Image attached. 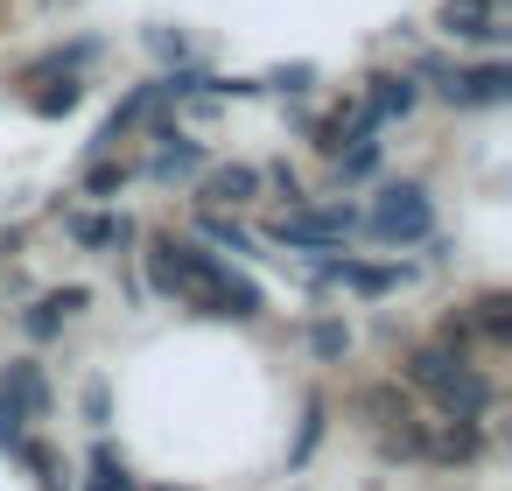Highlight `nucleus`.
Here are the masks:
<instances>
[{
  "mask_svg": "<svg viewBox=\"0 0 512 491\" xmlns=\"http://www.w3.org/2000/svg\"><path fill=\"white\" fill-rule=\"evenodd\" d=\"M148 274H155V288L162 295H176L183 309H204V316H260V288L246 281V274H232L218 253H204V246H190V239H155V253H148Z\"/></svg>",
  "mask_w": 512,
  "mask_h": 491,
  "instance_id": "obj_1",
  "label": "nucleus"
},
{
  "mask_svg": "<svg viewBox=\"0 0 512 491\" xmlns=\"http://www.w3.org/2000/svg\"><path fill=\"white\" fill-rule=\"evenodd\" d=\"M407 379L421 386V393H435V407L442 414H456V421H477L484 407H491V386L463 365V351H449V344H421L414 358H407Z\"/></svg>",
  "mask_w": 512,
  "mask_h": 491,
  "instance_id": "obj_2",
  "label": "nucleus"
},
{
  "mask_svg": "<svg viewBox=\"0 0 512 491\" xmlns=\"http://www.w3.org/2000/svg\"><path fill=\"white\" fill-rule=\"evenodd\" d=\"M50 414V386H43V365H29V358H15L8 372H0V449H22L29 442V421H43Z\"/></svg>",
  "mask_w": 512,
  "mask_h": 491,
  "instance_id": "obj_3",
  "label": "nucleus"
},
{
  "mask_svg": "<svg viewBox=\"0 0 512 491\" xmlns=\"http://www.w3.org/2000/svg\"><path fill=\"white\" fill-rule=\"evenodd\" d=\"M365 225H372V239H386V246H414V239L435 232V204H428L421 183H386Z\"/></svg>",
  "mask_w": 512,
  "mask_h": 491,
  "instance_id": "obj_4",
  "label": "nucleus"
},
{
  "mask_svg": "<svg viewBox=\"0 0 512 491\" xmlns=\"http://www.w3.org/2000/svg\"><path fill=\"white\" fill-rule=\"evenodd\" d=\"M365 218L351 211V204H330V211H288L281 225H274V246H302V253H330V246H344L351 232H358Z\"/></svg>",
  "mask_w": 512,
  "mask_h": 491,
  "instance_id": "obj_5",
  "label": "nucleus"
},
{
  "mask_svg": "<svg viewBox=\"0 0 512 491\" xmlns=\"http://www.w3.org/2000/svg\"><path fill=\"white\" fill-rule=\"evenodd\" d=\"M421 78H442L449 106H505L512 99V64H477V71H449L435 57H421Z\"/></svg>",
  "mask_w": 512,
  "mask_h": 491,
  "instance_id": "obj_6",
  "label": "nucleus"
},
{
  "mask_svg": "<svg viewBox=\"0 0 512 491\" xmlns=\"http://www.w3.org/2000/svg\"><path fill=\"white\" fill-rule=\"evenodd\" d=\"M435 22H442L449 36H463V43H505V29H498V0H442Z\"/></svg>",
  "mask_w": 512,
  "mask_h": 491,
  "instance_id": "obj_7",
  "label": "nucleus"
},
{
  "mask_svg": "<svg viewBox=\"0 0 512 491\" xmlns=\"http://www.w3.org/2000/svg\"><path fill=\"white\" fill-rule=\"evenodd\" d=\"M372 127H379V113L358 99V106H344V113H330V120L316 127V148H323V155H344L351 141H372Z\"/></svg>",
  "mask_w": 512,
  "mask_h": 491,
  "instance_id": "obj_8",
  "label": "nucleus"
},
{
  "mask_svg": "<svg viewBox=\"0 0 512 491\" xmlns=\"http://www.w3.org/2000/svg\"><path fill=\"white\" fill-rule=\"evenodd\" d=\"M85 302H92V288H57V295H43V302L29 309V337H36V344H50V337L64 330V316H78Z\"/></svg>",
  "mask_w": 512,
  "mask_h": 491,
  "instance_id": "obj_9",
  "label": "nucleus"
},
{
  "mask_svg": "<svg viewBox=\"0 0 512 491\" xmlns=\"http://www.w3.org/2000/svg\"><path fill=\"white\" fill-rule=\"evenodd\" d=\"M253 190H260V169H246V162H225V169H211V176H204V204H211V211L246 204Z\"/></svg>",
  "mask_w": 512,
  "mask_h": 491,
  "instance_id": "obj_10",
  "label": "nucleus"
},
{
  "mask_svg": "<svg viewBox=\"0 0 512 491\" xmlns=\"http://www.w3.org/2000/svg\"><path fill=\"white\" fill-rule=\"evenodd\" d=\"M162 183H183V176H204V148L197 141H183V134H162V155L148 162Z\"/></svg>",
  "mask_w": 512,
  "mask_h": 491,
  "instance_id": "obj_11",
  "label": "nucleus"
},
{
  "mask_svg": "<svg viewBox=\"0 0 512 491\" xmlns=\"http://www.w3.org/2000/svg\"><path fill=\"white\" fill-rule=\"evenodd\" d=\"M316 274H323V281H344V288H358V295H386V288L400 281L393 267H358V260H337V253H330Z\"/></svg>",
  "mask_w": 512,
  "mask_h": 491,
  "instance_id": "obj_12",
  "label": "nucleus"
},
{
  "mask_svg": "<svg viewBox=\"0 0 512 491\" xmlns=\"http://www.w3.org/2000/svg\"><path fill=\"white\" fill-rule=\"evenodd\" d=\"M414 99H421V85L414 78H372V92H365V106L379 113V120H400V113H414Z\"/></svg>",
  "mask_w": 512,
  "mask_h": 491,
  "instance_id": "obj_13",
  "label": "nucleus"
},
{
  "mask_svg": "<svg viewBox=\"0 0 512 491\" xmlns=\"http://www.w3.org/2000/svg\"><path fill=\"white\" fill-rule=\"evenodd\" d=\"M421 456L470 463V456H477V421H456V414H449V428H442V435H421Z\"/></svg>",
  "mask_w": 512,
  "mask_h": 491,
  "instance_id": "obj_14",
  "label": "nucleus"
},
{
  "mask_svg": "<svg viewBox=\"0 0 512 491\" xmlns=\"http://www.w3.org/2000/svg\"><path fill=\"white\" fill-rule=\"evenodd\" d=\"M71 239H78V246H127L134 225H127V218H106V211H78V218H71Z\"/></svg>",
  "mask_w": 512,
  "mask_h": 491,
  "instance_id": "obj_15",
  "label": "nucleus"
},
{
  "mask_svg": "<svg viewBox=\"0 0 512 491\" xmlns=\"http://www.w3.org/2000/svg\"><path fill=\"white\" fill-rule=\"evenodd\" d=\"M365 414H372L379 428H400V421H414V414H407V393H400V386H372V393H365Z\"/></svg>",
  "mask_w": 512,
  "mask_h": 491,
  "instance_id": "obj_16",
  "label": "nucleus"
},
{
  "mask_svg": "<svg viewBox=\"0 0 512 491\" xmlns=\"http://www.w3.org/2000/svg\"><path fill=\"white\" fill-rule=\"evenodd\" d=\"M316 442H323V400L309 393V407H302V428H295V449H288V470H302Z\"/></svg>",
  "mask_w": 512,
  "mask_h": 491,
  "instance_id": "obj_17",
  "label": "nucleus"
},
{
  "mask_svg": "<svg viewBox=\"0 0 512 491\" xmlns=\"http://www.w3.org/2000/svg\"><path fill=\"white\" fill-rule=\"evenodd\" d=\"M197 232H204L211 246H225V253H253V239H246V232H239L225 211H204V218H197Z\"/></svg>",
  "mask_w": 512,
  "mask_h": 491,
  "instance_id": "obj_18",
  "label": "nucleus"
},
{
  "mask_svg": "<svg viewBox=\"0 0 512 491\" xmlns=\"http://www.w3.org/2000/svg\"><path fill=\"white\" fill-rule=\"evenodd\" d=\"M477 330H484L491 344H505V337H512V302H505V295H484V302H477Z\"/></svg>",
  "mask_w": 512,
  "mask_h": 491,
  "instance_id": "obj_19",
  "label": "nucleus"
},
{
  "mask_svg": "<svg viewBox=\"0 0 512 491\" xmlns=\"http://www.w3.org/2000/svg\"><path fill=\"white\" fill-rule=\"evenodd\" d=\"M15 456H22V463L43 477V491H64V463H57V449H43V442H22Z\"/></svg>",
  "mask_w": 512,
  "mask_h": 491,
  "instance_id": "obj_20",
  "label": "nucleus"
},
{
  "mask_svg": "<svg viewBox=\"0 0 512 491\" xmlns=\"http://www.w3.org/2000/svg\"><path fill=\"white\" fill-rule=\"evenodd\" d=\"M92 64V43H71V50H50L43 64H29V78H57V71H85Z\"/></svg>",
  "mask_w": 512,
  "mask_h": 491,
  "instance_id": "obj_21",
  "label": "nucleus"
},
{
  "mask_svg": "<svg viewBox=\"0 0 512 491\" xmlns=\"http://www.w3.org/2000/svg\"><path fill=\"white\" fill-rule=\"evenodd\" d=\"M78 99H85V85L64 71V85H57V92H36V113H43V120H57V113H78Z\"/></svg>",
  "mask_w": 512,
  "mask_h": 491,
  "instance_id": "obj_22",
  "label": "nucleus"
},
{
  "mask_svg": "<svg viewBox=\"0 0 512 491\" xmlns=\"http://www.w3.org/2000/svg\"><path fill=\"white\" fill-rule=\"evenodd\" d=\"M92 491H134V484H127V470H120V456H113L106 442L92 449Z\"/></svg>",
  "mask_w": 512,
  "mask_h": 491,
  "instance_id": "obj_23",
  "label": "nucleus"
},
{
  "mask_svg": "<svg viewBox=\"0 0 512 491\" xmlns=\"http://www.w3.org/2000/svg\"><path fill=\"white\" fill-rule=\"evenodd\" d=\"M309 351H316V358H344V351H351V330H344V323H316V330H309Z\"/></svg>",
  "mask_w": 512,
  "mask_h": 491,
  "instance_id": "obj_24",
  "label": "nucleus"
},
{
  "mask_svg": "<svg viewBox=\"0 0 512 491\" xmlns=\"http://www.w3.org/2000/svg\"><path fill=\"white\" fill-rule=\"evenodd\" d=\"M120 183H127V169H120V162H92V169H85V190H92V197H113Z\"/></svg>",
  "mask_w": 512,
  "mask_h": 491,
  "instance_id": "obj_25",
  "label": "nucleus"
},
{
  "mask_svg": "<svg viewBox=\"0 0 512 491\" xmlns=\"http://www.w3.org/2000/svg\"><path fill=\"white\" fill-rule=\"evenodd\" d=\"M85 421H99V428H106V421H113V393H106V386H99V379H92V386H85Z\"/></svg>",
  "mask_w": 512,
  "mask_h": 491,
  "instance_id": "obj_26",
  "label": "nucleus"
}]
</instances>
